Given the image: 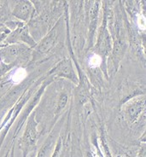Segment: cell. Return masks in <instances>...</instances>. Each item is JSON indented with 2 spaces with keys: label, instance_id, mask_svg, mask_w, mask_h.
Here are the masks:
<instances>
[{
  "label": "cell",
  "instance_id": "obj_1",
  "mask_svg": "<svg viewBox=\"0 0 146 157\" xmlns=\"http://www.w3.org/2000/svg\"><path fill=\"white\" fill-rule=\"evenodd\" d=\"M38 140V131L37 122L35 121L34 114L31 115L27 122V126L22 137V147H23V156L27 157L28 154L33 150Z\"/></svg>",
  "mask_w": 146,
  "mask_h": 157
},
{
  "label": "cell",
  "instance_id": "obj_2",
  "mask_svg": "<svg viewBox=\"0 0 146 157\" xmlns=\"http://www.w3.org/2000/svg\"><path fill=\"white\" fill-rule=\"evenodd\" d=\"M50 74L65 77V78H69L75 82H77V78L75 76V72L73 70V67H72V63L70 60L62 61L50 72Z\"/></svg>",
  "mask_w": 146,
  "mask_h": 157
},
{
  "label": "cell",
  "instance_id": "obj_3",
  "mask_svg": "<svg viewBox=\"0 0 146 157\" xmlns=\"http://www.w3.org/2000/svg\"><path fill=\"white\" fill-rule=\"evenodd\" d=\"M98 4V2H94L89 10V40H90L89 48H91V44H92V40H93L95 31L97 28L99 10Z\"/></svg>",
  "mask_w": 146,
  "mask_h": 157
},
{
  "label": "cell",
  "instance_id": "obj_4",
  "mask_svg": "<svg viewBox=\"0 0 146 157\" xmlns=\"http://www.w3.org/2000/svg\"><path fill=\"white\" fill-rule=\"evenodd\" d=\"M33 6L30 2L28 1H21L18 2L16 7L13 10V15L17 17L18 19L22 21H28L31 16Z\"/></svg>",
  "mask_w": 146,
  "mask_h": 157
},
{
  "label": "cell",
  "instance_id": "obj_5",
  "mask_svg": "<svg viewBox=\"0 0 146 157\" xmlns=\"http://www.w3.org/2000/svg\"><path fill=\"white\" fill-rule=\"evenodd\" d=\"M56 37H57V32H56V28H55L39 44L38 51L44 54L46 53L48 51H50L55 45L56 42Z\"/></svg>",
  "mask_w": 146,
  "mask_h": 157
},
{
  "label": "cell",
  "instance_id": "obj_6",
  "mask_svg": "<svg viewBox=\"0 0 146 157\" xmlns=\"http://www.w3.org/2000/svg\"><path fill=\"white\" fill-rule=\"evenodd\" d=\"M144 107V101L136 100L134 102H132L126 109V114L131 122H133L138 118V115L142 111V109Z\"/></svg>",
  "mask_w": 146,
  "mask_h": 157
},
{
  "label": "cell",
  "instance_id": "obj_7",
  "mask_svg": "<svg viewBox=\"0 0 146 157\" xmlns=\"http://www.w3.org/2000/svg\"><path fill=\"white\" fill-rule=\"evenodd\" d=\"M126 51V44L121 39L115 40L114 44V49H113V63L116 67H118V63L121 60L124 55V52Z\"/></svg>",
  "mask_w": 146,
  "mask_h": 157
},
{
  "label": "cell",
  "instance_id": "obj_8",
  "mask_svg": "<svg viewBox=\"0 0 146 157\" xmlns=\"http://www.w3.org/2000/svg\"><path fill=\"white\" fill-rule=\"evenodd\" d=\"M27 75V72L23 68H18L17 70L14 72V74L12 75V80L15 83H18L23 80L25 77Z\"/></svg>",
  "mask_w": 146,
  "mask_h": 157
},
{
  "label": "cell",
  "instance_id": "obj_9",
  "mask_svg": "<svg viewBox=\"0 0 146 157\" xmlns=\"http://www.w3.org/2000/svg\"><path fill=\"white\" fill-rule=\"evenodd\" d=\"M52 144V137H49L46 142L44 143L43 144V146L40 148V151H39V153L37 155V157H45L46 155V154H47L48 150L51 149V146Z\"/></svg>",
  "mask_w": 146,
  "mask_h": 157
},
{
  "label": "cell",
  "instance_id": "obj_10",
  "mask_svg": "<svg viewBox=\"0 0 146 157\" xmlns=\"http://www.w3.org/2000/svg\"><path fill=\"white\" fill-rule=\"evenodd\" d=\"M67 102V95L66 93H62L60 95L59 101H58V105L56 108V114H59L60 112L65 108L66 104Z\"/></svg>",
  "mask_w": 146,
  "mask_h": 157
},
{
  "label": "cell",
  "instance_id": "obj_11",
  "mask_svg": "<svg viewBox=\"0 0 146 157\" xmlns=\"http://www.w3.org/2000/svg\"><path fill=\"white\" fill-rule=\"evenodd\" d=\"M18 54V49L15 46L10 47L4 51V56L6 59H12Z\"/></svg>",
  "mask_w": 146,
  "mask_h": 157
},
{
  "label": "cell",
  "instance_id": "obj_12",
  "mask_svg": "<svg viewBox=\"0 0 146 157\" xmlns=\"http://www.w3.org/2000/svg\"><path fill=\"white\" fill-rule=\"evenodd\" d=\"M101 60H102V58L100 56L94 54L89 58V64L91 67H98V66L101 65Z\"/></svg>",
  "mask_w": 146,
  "mask_h": 157
},
{
  "label": "cell",
  "instance_id": "obj_13",
  "mask_svg": "<svg viewBox=\"0 0 146 157\" xmlns=\"http://www.w3.org/2000/svg\"><path fill=\"white\" fill-rule=\"evenodd\" d=\"M61 147H62V141H61V140H58V142H57V144H56V145L55 147V151H54V154H53L52 157H57V155H58L60 153Z\"/></svg>",
  "mask_w": 146,
  "mask_h": 157
},
{
  "label": "cell",
  "instance_id": "obj_14",
  "mask_svg": "<svg viewBox=\"0 0 146 157\" xmlns=\"http://www.w3.org/2000/svg\"><path fill=\"white\" fill-rule=\"evenodd\" d=\"M138 157H145V145L144 144L143 145L142 148L139 150Z\"/></svg>",
  "mask_w": 146,
  "mask_h": 157
},
{
  "label": "cell",
  "instance_id": "obj_15",
  "mask_svg": "<svg viewBox=\"0 0 146 157\" xmlns=\"http://www.w3.org/2000/svg\"><path fill=\"white\" fill-rule=\"evenodd\" d=\"M86 157H94L93 156V155H92V153H91L90 150H88L86 153Z\"/></svg>",
  "mask_w": 146,
  "mask_h": 157
},
{
  "label": "cell",
  "instance_id": "obj_16",
  "mask_svg": "<svg viewBox=\"0 0 146 157\" xmlns=\"http://www.w3.org/2000/svg\"><path fill=\"white\" fill-rule=\"evenodd\" d=\"M117 157H122V156H117Z\"/></svg>",
  "mask_w": 146,
  "mask_h": 157
}]
</instances>
